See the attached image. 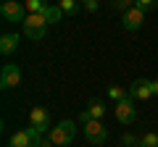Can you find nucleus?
<instances>
[{
	"mask_svg": "<svg viewBox=\"0 0 158 147\" xmlns=\"http://www.w3.org/2000/svg\"><path fill=\"white\" fill-rule=\"evenodd\" d=\"M74 137H77V124L74 121H61L58 126H50V137L48 139L58 147H66L74 142Z\"/></svg>",
	"mask_w": 158,
	"mask_h": 147,
	"instance_id": "nucleus-1",
	"label": "nucleus"
},
{
	"mask_svg": "<svg viewBox=\"0 0 158 147\" xmlns=\"http://www.w3.org/2000/svg\"><path fill=\"white\" fill-rule=\"evenodd\" d=\"M48 18H45V13H29L27 16V21H24V34H27L29 40H42L45 37V32H48Z\"/></svg>",
	"mask_w": 158,
	"mask_h": 147,
	"instance_id": "nucleus-2",
	"label": "nucleus"
},
{
	"mask_svg": "<svg viewBox=\"0 0 158 147\" xmlns=\"http://www.w3.org/2000/svg\"><path fill=\"white\" fill-rule=\"evenodd\" d=\"M42 131L34 129V126H29V129H21L16 131V134L11 137V142H8V147H37L40 142H42Z\"/></svg>",
	"mask_w": 158,
	"mask_h": 147,
	"instance_id": "nucleus-3",
	"label": "nucleus"
},
{
	"mask_svg": "<svg viewBox=\"0 0 158 147\" xmlns=\"http://www.w3.org/2000/svg\"><path fill=\"white\" fill-rule=\"evenodd\" d=\"M82 129H85V137H87V142H90V145H103V142L108 139V129H106L98 118H90Z\"/></svg>",
	"mask_w": 158,
	"mask_h": 147,
	"instance_id": "nucleus-4",
	"label": "nucleus"
},
{
	"mask_svg": "<svg viewBox=\"0 0 158 147\" xmlns=\"http://www.w3.org/2000/svg\"><path fill=\"white\" fill-rule=\"evenodd\" d=\"M113 113H116V118L121 121V124H135V121H137V105H135V100L127 97V100L116 102Z\"/></svg>",
	"mask_w": 158,
	"mask_h": 147,
	"instance_id": "nucleus-5",
	"label": "nucleus"
},
{
	"mask_svg": "<svg viewBox=\"0 0 158 147\" xmlns=\"http://www.w3.org/2000/svg\"><path fill=\"white\" fill-rule=\"evenodd\" d=\"M24 11H27V8H24L19 0H6V3L0 6V13H3V18H6V21H11V24H16V21H21V24H24V21H27Z\"/></svg>",
	"mask_w": 158,
	"mask_h": 147,
	"instance_id": "nucleus-6",
	"label": "nucleus"
},
{
	"mask_svg": "<svg viewBox=\"0 0 158 147\" xmlns=\"http://www.w3.org/2000/svg\"><path fill=\"white\" fill-rule=\"evenodd\" d=\"M21 84V71H19L16 63H6L3 71H0V87L3 89H13V87Z\"/></svg>",
	"mask_w": 158,
	"mask_h": 147,
	"instance_id": "nucleus-7",
	"label": "nucleus"
},
{
	"mask_svg": "<svg viewBox=\"0 0 158 147\" xmlns=\"http://www.w3.org/2000/svg\"><path fill=\"white\" fill-rule=\"evenodd\" d=\"M129 97H132L135 102H137V100L145 102V100H150V97H156V95H153V87H150V79H137V81H132Z\"/></svg>",
	"mask_w": 158,
	"mask_h": 147,
	"instance_id": "nucleus-8",
	"label": "nucleus"
},
{
	"mask_svg": "<svg viewBox=\"0 0 158 147\" xmlns=\"http://www.w3.org/2000/svg\"><path fill=\"white\" fill-rule=\"evenodd\" d=\"M142 21H145V11L142 8H129L127 13H121V26L127 29V32H135V29L142 26Z\"/></svg>",
	"mask_w": 158,
	"mask_h": 147,
	"instance_id": "nucleus-9",
	"label": "nucleus"
},
{
	"mask_svg": "<svg viewBox=\"0 0 158 147\" xmlns=\"http://www.w3.org/2000/svg\"><path fill=\"white\" fill-rule=\"evenodd\" d=\"M29 124H32L34 129L45 131L48 126H50V110H48V108H42V105L32 108V113H29Z\"/></svg>",
	"mask_w": 158,
	"mask_h": 147,
	"instance_id": "nucleus-10",
	"label": "nucleus"
},
{
	"mask_svg": "<svg viewBox=\"0 0 158 147\" xmlns=\"http://www.w3.org/2000/svg\"><path fill=\"white\" fill-rule=\"evenodd\" d=\"M16 47H19V34L8 32V34H3V37H0V53H3V55L16 53Z\"/></svg>",
	"mask_w": 158,
	"mask_h": 147,
	"instance_id": "nucleus-11",
	"label": "nucleus"
},
{
	"mask_svg": "<svg viewBox=\"0 0 158 147\" xmlns=\"http://www.w3.org/2000/svg\"><path fill=\"white\" fill-rule=\"evenodd\" d=\"M87 110H90V116H92V118H98V121H103V116H106V105H103L100 100H90Z\"/></svg>",
	"mask_w": 158,
	"mask_h": 147,
	"instance_id": "nucleus-12",
	"label": "nucleus"
},
{
	"mask_svg": "<svg viewBox=\"0 0 158 147\" xmlns=\"http://www.w3.org/2000/svg\"><path fill=\"white\" fill-rule=\"evenodd\" d=\"M45 18H48V24H58V21L63 18L61 6H48V8H45Z\"/></svg>",
	"mask_w": 158,
	"mask_h": 147,
	"instance_id": "nucleus-13",
	"label": "nucleus"
},
{
	"mask_svg": "<svg viewBox=\"0 0 158 147\" xmlns=\"http://www.w3.org/2000/svg\"><path fill=\"white\" fill-rule=\"evenodd\" d=\"M108 97H111L113 102H121V100H127V97H129V92H127L124 87L113 84V87H108Z\"/></svg>",
	"mask_w": 158,
	"mask_h": 147,
	"instance_id": "nucleus-14",
	"label": "nucleus"
},
{
	"mask_svg": "<svg viewBox=\"0 0 158 147\" xmlns=\"http://www.w3.org/2000/svg\"><path fill=\"white\" fill-rule=\"evenodd\" d=\"M137 147H158V134L156 131H145L137 142Z\"/></svg>",
	"mask_w": 158,
	"mask_h": 147,
	"instance_id": "nucleus-15",
	"label": "nucleus"
},
{
	"mask_svg": "<svg viewBox=\"0 0 158 147\" xmlns=\"http://www.w3.org/2000/svg\"><path fill=\"white\" fill-rule=\"evenodd\" d=\"M58 6H61L63 16H77V11H79L77 0H58Z\"/></svg>",
	"mask_w": 158,
	"mask_h": 147,
	"instance_id": "nucleus-16",
	"label": "nucleus"
},
{
	"mask_svg": "<svg viewBox=\"0 0 158 147\" xmlns=\"http://www.w3.org/2000/svg\"><path fill=\"white\" fill-rule=\"evenodd\" d=\"M24 8H27L29 13H45V3H42V0H27V3H24Z\"/></svg>",
	"mask_w": 158,
	"mask_h": 147,
	"instance_id": "nucleus-17",
	"label": "nucleus"
},
{
	"mask_svg": "<svg viewBox=\"0 0 158 147\" xmlns=\"http://www.w3.org/2000/svg\"><path fill=\"white\" fill-rule=\"evenodd\" d=\"M135 3H137V0H113V8L121 11V13H127L129 8H135Z\"/></svg>",
	"mask_w": 158,
	"mask_h": 147,
	"instance_id": "nucleus-18",
	"label": "nucleus"
},
{
	"mask_svg": "<svg viewBox=\"0 0 158 147\" xmlns=\"http://www.w3.org/2000/svg\"><path fill=\"white\" fill-rule=\"evenodd\" d=\"M135 6H137V8H142V11H153V8L158 6V0H137Z\"/></svg>",
	"mask_w": 158,
	"mask_h": 147,
	"instance_id": "nucleus-19",
	"label": "nucleus"
},
{
	"mask_svg": "<svg viewBox=\"0 0 158 147\" xmlns=\"http://www.w3.org/2000/svg\"><path fill=\"white\" fill-rule=\"evenodd\" d=\"M121 142H124L127 147H132V145H137L140 139H135V134H124V137H121Z\"/></svg>",
	"mask_w": 158,
	"mask_h": 147,
	"instance_id": "nucleus-20",
	"label": "nucleus"
},
{
	"mask_svg": "<svg viewBox=\"0 0 158 147\" xmlns=\"http://www.w3.org/2000/svg\"><path fill=\"white\" fill-rule=\"evenodd\" d=\"M90 118H92V116H90V110H82V113H79V124H82V126H85Z\"/></svg>",
	"mask_w": 158,
	"mask_h": 147,
	"instance_id": "nucleus-21",
	"label": "nucleus"
},
{
	"mask_svg": "<svg viewBox=\"0 0 158 147\" xmlns=\"http://www.w3.org/2000/svg\"><path fill=\"white\" fill-rule=\"evenodd\" d=\"M85 8H87L90 13H95V11H98V0H87V3H85Z\"/></svg>",
	"mask_w": 158,
	"mask_h": 147,
	"instance_id": "nucleus-22",
	"label": "nucleus"
},
{
	"mask_svg": "<svg viewBox=\"0 0 158 147\" xmlns=\"http://www.w3.org/2000/svg\"><path fill=\"white\" fill-rule=\"evenodd\" d=\"M37 147H53V142H50V139H42V142H40Z\"/></svg>",
	"mask_w": 158,
	"mask_h": 147,
	"instance_id": "nucleus-23",
	"label": "nucleus"
},
{
	"mask_svg": "<svg viewBox=\"0 0 158 147\" xmlns=\"http://www.w3.org/2000/svg\"><path fill=\"white\" fill-rule=\"evenodd\" d=\"M150 87H153V95H158V79H153V81H150Z\"/></svg>",
	"mask_w": 158,
	"mask_h": 147,
	"instance_id": "nucleus-24",
	"label": "nucleus"
},
{
	"mask_svg": "<svg viewBox=\"0 0 158 147\" xmlns=\"http://www.w3.org/2000/svg\"><path fill=\"white\" fill-rule=\"evenodd\" d=\"M79 3H87V0H79Z\"/></svg>",
	"mask_w": 158,
	"mask_h": 147,
	"instance_id": "nucleus-25",
	"label": "nucleus"
}]
</instances>
